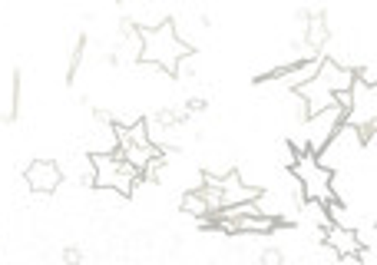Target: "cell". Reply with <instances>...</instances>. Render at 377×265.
Returning a JSON list of instances; mask_svg holds the SVG:
<instances>
[{
	"instance_id": "obj_8",
	"label": "cell",
	"mask_w": 377,
	"mask_h": 265,
	"mask_svg": "<svg viewBox=\"0 0 377 265\" xmlns=\"http://www.w3.org/2000/svg\"><path fill=\"white\" fill-rule=\"evenodd\" d=\"M331 40V23H328V14L324 10H311L308 20H304V47L321 54Z\"/></svg>"
},
{
	"instance_id": "obj_5",
	"label": "cell",
	"mask_w": 377,
	"mask_h": 265,
	"mask_svg": "<svg viewBox=\"0 0 377 265\" xmlns=\"http://www.w3.org/2000/svg\"><path fill=\"white\" fill-rule=\"evenodd\" d=\"M23 183L37 196H50V192H57L63 186V166L57 159H30L23 166Z\"/></svg>"
},
{
	"instance_id": "obj_2",
	"label": "cell",
	"mask_w": 377,
	"mask_h": 265,
	"mask_svg": "<svg viewBox=\"0 0 377 265\" xmlns=\"http://www.w3.org/2000/svg\"><path fill=\"white\" fill-rule=\"evenodd\" d=\"M288 172L298 179V186H302V192H304V199H318V203L335 199V192H331L335 170H328V166L321 163L315 152L298 150V156H295V163L288 166Z\"/></svg>"
},
{
	"instance_id": "obj_7",
	"label": "cell",
	"mask_w": 377,
	"mask_h": 265,
	"mask_svg": "<svg viewBox=\"0 0 377 265\" xmlns=\"http://www.w3.org/2000/svg\"><path fill=\"white\" fill-rule=\"evenodd\" d=\"M291 93L302 100V106H304V113H315V110H324V106H331L335 103V93L321 83L318 76H311V80H304L302 87H295Z\"/></svg>"
},
{
	"instance_id": "obj_11",
	"label": "cell",
	"mask_w": 377,
	"mask_h": 265,
	"mask_svg": "<svg viewBox=\"0 0 377 265\" xmlns=\"http://www.w3.org/2000/svg\"><path fill=\"white\" fill-rule=\"evenodd\" d=\"M86 43H90V37H86V34H76V43H73V50H70V63H66V87H73V83H76V70L83 67Z\"/></svg>"
},
{
	"instance_id": "obj_9",
	"label": "cell",
	"mask_w": 377,
	"mask_h": 265,
	"mask_svg": "<svg viewBox=\"0 0 377 265\" xmlns=\"http://www.w3.org/2000/svg\"><path fill=\"white\" fill-rule=\"evenodd\" d=\"M179 209H182L186 216H192V219H206V216H208V203H206V199H202V192H199V186L179 196Z\"/></svg>"
},
{
	"instance_id": "obj_10",
	"label": "cell",
	"mask_w": 377,
	"mask_h": 265,
	"mask_svg": "<svg viewBox=\"0 0 377 265\" xmlns=\"http://www.w3.org/2000/svg\"><path fill=\"white\" fill-rule=\"evenodd\" d=\"M20 87H23V70H14V76H10V110L7 113H0V123H17L20 119Z\"/></svg>"
},
{
	"instance_id": "obj_14",
	"label": "cell",
	"mask_w": 377,
	"mask_h": 265,
	"mask_svg": "<svg viewBox=\"0 0 377 265\" xmlns=\"http://www.w3.org/2000/svg\"><path fill=\"white\" fill-rule=\"evenodd\" d=\"M262 262H265V265H282V262H284V252H278V249H265V252H262Z\"/></svg>"
},
{
	"instance_id": "obj_15",
	"label": "cell",
	"mask_w": 377,
	"mask_h": 265,
	"mask_svg": "<svg viewBox=\"0 0 377 265\" xmlns=\"http://www.w3.org/2000/svg\"><path fill=\"white\" fill-rule=\"evenodd\" d=\"M63 262H83V252H80V249H66V252H63Z\"/></svg>"
},
{
	"instance_id": "obj_12",
	"label": "cell",
	"mask_w": 377,
	"mask_h": 265,
	"mask_svg": "<svg viewBox=\"0 0 377 265\" xmlns=\"http://www.w3.org/2000/svg\"><path fill=\"white\" fill-rule=\"evenodd\" d=\"M358 239H361V246L377 249V229H374V222H371L367 229H358Z\"/></svg>"
},
{
	"instance_id": "obj_4",
	"label": "cell",
	"mask_w": 377,
	"mask_h": 265,
	"mask_svg": "<svg viewBox=\"0 0 377 265\" xmlns=\"http://www.w3.org/2000/svg\"><path fill=\"white\" fill-rule=\"evenodd\" d=\"M377 119V83H364L354 76L351 90H348V106H344V123L348 126H361Z\"/></svg>"
},
{
	"instance_id": "obj_6",
	"label": "cell",
	"mask_w": 377,
	"mask_h": 265,
	"mask_svg": "<svg viewBox=\"0 0 377 265\" xmlns=\"http://www.w3.org/2000/svg\"><path fill=\"white\" fill-rule=\"evenodd\" d=\"M331 90L335 96L341 93H348L351 90V83H354V67H348V63H341V60L335 57H324L321 54V63H318V73H315Z\"/></svg>"
},
{
	"instance_id": "obj_1",
	"label": "cell",
	"mask_w": 377,
	"mask_h": 265,
	"mask_svg": "<svg viewBox=\"0 0 377 265\" xmlns=\"http://www.w3.org/2000/svg\"><path fill=\"white\" fill-rule=\"evenodd\" d=\"M139 34H143V54H139L143 67H156L162 73L175 76L179 63L192 57V43H186L182 34L175 30V20H159L152 27H139Z\"/></svg>"
},
{
	"instance_id": "obj_13",
	"label": "cell",
	"mask_w": 377,
	"mask_h": 265,
	"mask_svg": "<svg viewBox=\"0 0 377 265\" xmlns=\"http://www.w3.org/2000/svg\"><path fill=\"white\" fill-rule=\"evenodd\" d=\"M206 110H208V103H206V100H202V96H192V100H188V103H186V113H188V116L206 113Z\"/></svg>"
},
{
	"instance_id": "obj_3",
	"label": "cell",
	"mask_w": 377,
	"mask_h": 265,
	"mask_svg": "<svg viewBox=\"0 0 377 265\" xmlns=\"http://www.w3.org/2000/svg\"><path fill=\"white\" fill-rule=\"evenodd\" d=\"M344 126V106H341L338 100L331 103V106H324V110H315V113H308L302 119V132H304V150L315 152L318 156L324 146H328V139L335 136V132Z\"/></svg>"
},
{
	"instance_id": "obj_16",
	"label": "cell",
	"mask_w": 377,
	"mask_h": 265,
	"mask_svg": "<svg viewBox=\"0 0 377 265\" xmlns=\"http://www.w3.org/2000/svg\"><path fill=\"white\" fill-rule=\"evenodd\" d=\"M113 3H123V0H113Z\"/></svg>"
}]
</instances>
